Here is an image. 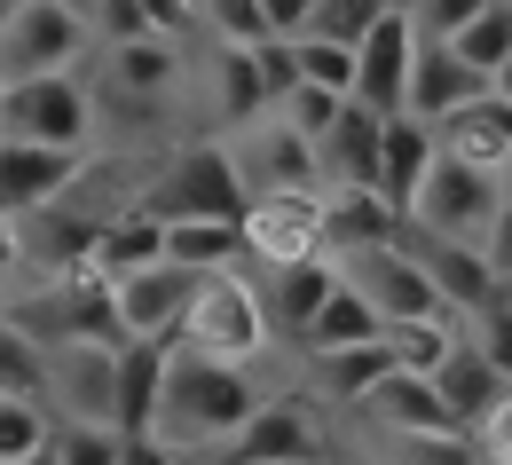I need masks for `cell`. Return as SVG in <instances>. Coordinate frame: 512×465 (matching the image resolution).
Returning <instances> with one entry per match:
<instances>
[{
  "label": "cell",
  "instance_id": "6da1fadb",
  "mask_svg": "<svg viewBox=\"0 0 512 465\" xmlns=\"http://www.w3.org/2000/svg\"><path fill=\"white\" fill-rule=\"evenodd\" d=\"M268 402V387L253 379V363H221V355H197L174 347V371H166V402H158V434L182 465H213Z\"/></svg>",
  "mask_w": 512,
  "mask_h": 465
},
{
  "label": "cell",
  "instance_id": "7a4b0ae2",
  "mask_svg": "<svg viewBox=\"0 0 512 465\" xmlns=\"http://www.w3.org/2000/svg\"><path fill=\"white\" fill-rule=\"evenodd\" d=\"M245 166L229 142H174L158 166H142V213L158 221H245Z\"/></svg>",
  "mask_w": 512,
  "mask_h": 465
},
{
  "label": "cell",
  "instance_id": "3957f363",
  "mask_svg": "<svg viewBox=\"0 0 512 465\" xmlns=\"http://www.w3.org/2000/svg\"><path fill=\"white\" fill-rule=\"evenodd\" d=\"M197 71L182 56V40H166V32H150V40H103L95 48V103H103V119L119 111L134 127H158L174 103H182V87H190Z\"/></svg>",
  "mask_w": 512,
  "mask_h": 465
},
{
  "label": "cell",
  "instance_id": "277c9868",
  "mask_svg": "<svg viewBox=\"0 0 512 465\" xmlns=\"http://www.w3.org/2000/svg\"><path fill=\"white\" fill-rule=\"evenodd\" d=\"M182 347L221 355V363H260V355L276 347V316H268L260 276H245V268H213V276H197V300H190V324H182Z\"/></svg>",
  "mask_w": 512,
  "mask_h": 465
},
{
  "label": "cell",
  "instance_id": "5b68a950",
  "mask_svg": "<svg viewBox=\"0 0 512 465\" xmlns=\"http://www.w3.org/2000/svg\"><path fill=\"white\" fill-rule=\"evenodd\" d=\"M0 134H8V142H48V150H95V134H103V103H95V87H87L79 71L8 79Z\"/></svg>",
  "mask_w": 512,
  "mask_h": 465
},
{
  "label": "cell",
  "instance_id": "8992f818",
  "mask_svg": "<svg viewBox=\"0 0 512 465\" xmlns=\"http://www.w3.org/2000/svg\"><path fill=\"white\" fill-rule=\"evenodd\" d=\"M497 205H505V174H489V166L449 158V150H442V166H434V174H426V190H418L410 229H418V237H434V245H481V253H489Z\"/></svg>",
  "mask_w": 512,
  "mask_h": 465
},
{
  "label": "cell",
  "instance_id": "52a82bcc",
  "mask_svg": "<svg viewBox=\"0 0 512 465\" xmlns=\"http://www.w3.org/2000/svg\"><path fill=\"white\" fill-rule=\"evenodd\" d=\"M213 465H331V434H323V402L316 395H276L253 410V426L221 450Z\"/></svg>",
  "mask_w": 512,
  "mask_h": 465
},
{
  "label": "cell",
  "instance_id": "ba28073f",
  "mask_svg": "<svg viewBox=\"0 0 512 465\" xmlns=\"http://www.w3.org/2000/svg\"><path fill=\"white\" fill-rule=\"evenodd\" d=\"M103 229L111 221H95L87 205H32V213H16V245H24V284H64V276H103L95 253H103Z\"/></svg>",
  "mask_w": 512,
  "mask_h": 465
},
{
  "label": "cell",
  "instance_id": "9c48e42d",
  "mask_svg": "<svg viewBox=\"0 0 512 465\" xmlns=\"http://www.w3.org/2000/svg\"><path fill=\"white\" fill-rule=\"evenodd\" d=\"M339 276H347V284L386 316V332H394V324H434V316H449L442 284H434L426 261L410 253V237H402V245H379V253H347Z\"/></svg>",
  "mask_w": 512,
  "mask_h": 465
},
{
  "label": "cell",
  "instance_id": "30bf717a",
  "mask_svg": "<svg viewBox=\"0 0 512 465\" xmlns=\"http://www.w3.org/2000/svg\"><path fill=\"white\" fill-rule=\"evenodd\" d=\"M229 150H237V166H245V190L253 198H323V150L308 134H292L276 111L245 134H221Z\"/></svg>",
  "mask_w": 512,
  "mask_h": 465
},
{
  "label": "cell",
  "instance_id": "8fae6325",
  "mask_svg": "<svg viewBox=\"0 0 512 465\" xmlns=\"http://www.w3.org/2000/svg\"><path fill=\"white\" fill-rule=\"evenodd\" d=\"M119 355L127 347H95V339L48 347V410H56V426H119Z\"/></svg>",
  "mask_w": 512,
  "mask_h": 465
},
{
  "label": "cell",
  "instance_id": "7c38bea8",
  "mask_svg": "<svg viewBox=\"0 0 512 465\" xmlns=\"http://www.w3.org/2000/svg\"><path fill=\"white\" fill-rule=\"evenodd\" d=\"M87 40H95V24L64 8V0H24L16 8V24L0 32V79H40V71H71L87 56Z\"/></svg>",
  "mask_w": 512,
  "mask_h": 465
},
{
  "label": "cell",
  "instance_id": "4fadbf2b",
  "mask_svg": "<svg viewBox=\"0 0 512 465\" xmlns=\"http://www.w3.org/2000/svg\"><path fill=\"white\" fill-rule=\"evenodd\" d=\"M237 229H245V268L253 276H276V268H292V261L331 253L323 245V198H253Z\"/></svg>",
  "mask_w": 512,
  "mask_h": 465
},
{
  "label": "cell",
  "instance_id": "5bb4252c",
  "mask_svg": "<svg viewBox=\"0 0 512 465\" xmlns=\"http://www.w3.org/2000/svg\"><path fill=\"white\" fill-rule=\"evenodd\" d=\"M197 95H205L213 134H245L276 111V87H268V71H260V48H221V40H213L205 71H197Z\"/></svg>",
  "mask_w": 512,
  "mask_h": 465
},
{
  "label": "cell",
  "instance_id": "9a60e30c",
  "mask_svg": "<svg viewBox=\"0 0 512 465\" xmlns=\"http://www.w3.org/2000/svg\"><path fill=\"white\" fill-rule=\"evenodd\" d=\"M190 300H197V268H134L119 276V324L127 339H158V347H182V324H190Z\"/></svg>",
  "mask_w": 512,
  "mask_h": 465
},
{
  "label": "cell",
  "instance_id": "2e32d148",
  "mask_svg": "<svg viewBox=\"0 0 512 465\" xmlns=\"http://www.w3.org/2000/svg\"><path fill=\"white\" fill-rule=\"evenodd\" d=\"M95 150H48V142H8L0 134V213H32V205H56L87 182Z\"/></svg>",
  "mask_w": 512,
  "mask_h": 465
},
{
  "label": "cell",
  "instance_id": "e0dca14e",
  "mask_svg": "<svg viewBox=\"0 0 512 465\" xmlns=\"http://www.w3.org/2000/svg\"><path fill=\"white\" fill-rule=\"evenodd\" d=\"M418 16L410 8H394L379 32L363 40V71H355V103H371L379 119H402L410 111V71H418Z\"/></svg>",
  "mask_w": 512,
  "mask_h": 465
},
{
  "label": "cell",
  "instance_id": "ac0fdd59",
  "mask_svg": "<svg viewBox=\"0 0 512 465\" xmlns=\"http://www.w3.org/2000/svg\"><path fill=\"white\" fill-rule=\"evenodd\" d=\"M394 371H402V363H394L386 339H371V347H339V355H300V387H308L323 410H363Z\"/></svg>",
  "mask_w": 512,
  "mask_h": 465
},
{
  "label": "cell",
  "instance_id": "d6986e66",
  "mask_svg": "<svg viewBox=\"0 0 512 465\" xmlns=\"http://www.w3.org/2000/svg\"><path fill=\"white\" fill-rule=\"evenodd\" d=\"M489 95V79L457 56V40H418V71H410V119H426V127H442V119H457L465 103H481Z\"/></svg>",
  "mask_w": 512,
  "mask_h": 465
},
{
  "label": "cell",
  "instance_id": "ffe728a7",
  "mask_svg": "<svg viewBox=\"0 0 512 465\" xmlns=\"http://www.w3.org/2000/svg\"><path fill=\"white\" fill-rule=\"evenodd\" d=\"M434 387H442L449 418H457L465 434H489V426H497V410L512 402V379L481 355V347H473V339H457V355L434 371Z\"/></svg>",
  "mask_w": 512,
  "mask_h": 465
},
{
  "label": "cell",
  "instance_id": "44dd1931",
  "mask_svg": "<svg viewBox=\"0 0 512 465\" xmlns=\"http://www.w3.org/2000/svg\"><path fill=\"white\" fill-rule=\"evenodd\" d=\"M442 166V127H426V119H386V150H379V198L410 221L418 213V190H426V174Z\"/></svg>",
  "mask_w": 512,
  "mask_h": 465
},
{
  "label": "cell",
  "instance_id": "7402d4cb",
  "mask_svg": "<svg viewBox=\"0 0 512 465\" xmlns=\"http://www.w3.org/2000/svg\"><path fill=\"white\" fill-rule=\"evenodd\" d=\"M402 237H410V221L379 190H323V245H331V261L379 253V245H402Z\"/></svg>",
  "mask_w": 512,
  "mask_h": 465
},
{
  "label": "cell",
  "instance_id": "603a6c76",
  "mask_svg": "<svg viewBox=\"0 0 512 465\" xmlns=\"http://www.w3.org/2000/svg\"><path fill=\"white\" fill-rule=\"evenodd\" d=\"M323 150V190H379V150H386V119L371 103H347L339 127L316 142Z\"/></svg>",
  "mask_w": 512,
  "mask_h": 465
},
{
  "label": "cell",
  "instance_id": "cb8c5ba5",
  "mask_svg": "<svg viewBox=\"0 0 512 465\" xmlns=\"http://www.w3.org/2000/svg\"><path fill=\"white\" fill-rule=\"evenodd\" d=\"M410 253H418V261H426V276L442 284L449 316H481V308L505 292V276L489 268V253H481V245H434V237H418V229H410Z\"/></svg>",
  "mask_w": 512,
  "mask_h": 465
},
{
  "label": "cell",
  "instance_id": "d4e9b609",
  "mask_svg": "<svg viewBox=\"0 0 512 465\" xmlns=\"http://www.w3.org/2000/svg\"><path fill=\"white\" fill-rule=\"evenodd\" d=\"M260 292H268L276 339H292V347H300V332L323 316V300L339 292V261H331V253H316V261H292V268H276V276H260Z\"/></svg>",
  "mask_w": 512,
  "mask_h": 465
},
{
  "label": "cell",
  "instance_id": "484cf974",
  "mask_svg": "<svg viewBox=\"0 0 512 465\" xmlns=\"http://www.w3.org/2000/svg\"><path fill=\"white\" fill-rule=\"evenodd\" d=\"M355 426H371V434H442V426H457L449 418V402L434 379H418V371H394L379 395L355 410Z\"/></svg>",
  "mask_w": 512,
  "mask_h": 465
},
{
  "label": "cell",
  "instance_id": "4316f807",
  "mask_svg": "<svg viewBox=\"0 0 512 465\" xmlns=\"http://www.w3.org/2000/svg\"><path fill=\"white\" fill-rule=\"evenodd\" d=\"M166 371H174V347H158V339H134L127 355H119V434H127V442H150V434H158Z\"/></svg>",
  "mask_w": 512,
  "mask_h": 465
},
{
  "label": "cell",
  "instance_id": "83f0119b",
  "mask_svg": "<svg viewBox=\"0 0 512 465\" xmlns=\"http://www.w3.org/2000/svg\"><path fill=\"white\" fill-rule=\"evenodd\" d=\"M442 150L489 166V174H512V103L497 95V87H489L481 103H465L457 119H442Z\"/></svg>",
  "mask_w": 512,
  "mask_h": 465
},
{
  "label": "cell",
  "instance_id": "f1b7e54d",
  "mask_svg": "<svg viewBox=\"0 0 512 465\" xmlns=\"http://www.w3.org/2000/svg\"><path fill=\"white\" fill-rule=\"evenodd\" d=\"M371 339H386V316L355 292V284H347V276H339V292L323 300V316L300 332L292 355H339V347H371Z\"/></svg>",
  "mask_w": 512,
  "mask_h": 465
},
{
  "label": "cell",
  "instance_id": "f546056e",
  "mask_svg": "<svg viewBox=\"0 0 512 465\" xmlns=\"http://www.w3.org/2000/svg\"><path fill=\"white\" fill-rule=\"evenodd\" d=\"M166 261L174 268H245V229L237 221H166Z\"/></svg>",
  "mask_w": 512,
  "mask_h": 465
},
{
  "label": "cell",
  "instance_id": "4dcf8cb0",
  "mask_svg": "<svg viewBox=\"0 0 512 465\" xmlns=\"http://www.w3.org/2000/svg\"><path fill=\"white\" fill-rule=\"evenodd\" d=\"M371 442H379V465H489V442L465 434V426H442V434H371Z\"/></svg>",
  "mask_w": 512,
  "mask_h": 465
},
{
  "label": "cell",
  "instance_id": "1f68e13d",
  "mask_svg": "<svg viewBox=\"0 0 512 465\" xmlns=\"http://www.w3.org/2000/svg\"><path fill=\"white\" fill-rule=\"evenodd\" d=\"M158 261H166V221H158V213H142V205H134V213H119V221L103 229L95 268H103L111 284H119V276H134V268H158Z\"/></svg>",
  "mask_w": 512,
  "mask_h": 465
},
{
  "label": "cell",
  "instance_id": "d6a6232c",
  "mask_svg": "<svg viewBox=\"0 0 512 465\" xmlns=\"http://www.w3.org/2000/svg\"><path fill=\"white\" fill-rule=\"evenodd\" d=\"M0 395H32V402H48V347L24 332L8 308H0Z\"/></svg>",
  "mask_w": 512,
  "mask_h": 465
},
{
  "label": "cell",
  "instance_id": "836d02e7",
  "mask_svg": "<svg viewBox=\"0 0 512 465\" xmlns=\"http://www.w3.org/2000/svg\"><path fill=\"white\" fill-rule=\"evenodd\" d=\"M386 16H394V0H323L308 40H331V48H355V56H363V40L379 32Z\"/></svg>",
  "mask_w": 512,
  "mask_h": 465
},
{
  "label": "cell",
  "instance_id": "e575fe53",
  "mask_svg": "<svg viewBox=\"0 0 512 465\" xmlns=\"http://www.w3.org/2000/svg\"><path fill=\"white\" fill-rule=\"evenodd\" d=\"M457 56L481 71V79H497V71L512 64V0H497V8H481L465 32H457Z\"/></svg>",
  "mask_w": 512,
  "mask_h": 465
},
{
  "label": "cell",
  "instance_id": "d590c367",
  "mask_svg": "<svg viewBox=\"0 0 512 465\" xmlns=\"http://www.w3.org/2000/svg\"><path fill=\"white\" fill-rule=\"evenodd\" d=\"M197 32H205V40H221V48H268V40H276V24H268V8H260V0H205Z\"/></svg>",
  "mask_w": 512,
  "mask_h": 465
},
{
  "label": "cell",
  "instance_id": "8d00e7d4",
  "mask_svg": "<svg viewBox=\"0 0 512 465\" xmlns=\"http://www.w3.org/2000/svg\"><path fill=\"white\" fill-rule=\"evenodd\" d=\"M56 442V410L32 395H0V458H32Z\"/></svg>",
  "mask_w": 512,
  "mask_h": 465
},
{
  "label": "cell",
  "instance_id": "74e56055",
  "mask_svg": "<svg viewBox=\"0 0 512 465\" xmlns=\"http://www.w3.org/2000/svg\"><path fill=\"white\" fill-rule=\"evenodd\" d=\"M347 103H355V95H331V87H308V79H300V87L276 103V119H284L292 134H308V142H323V134L339 127V111H347Z\"/></svg>",
  "mask_w": 512,
  "mask_h": 465
},
{
  "label": "cell",
  "instance_id": "f35d334b",
  "mask_svg": "<svg viewBox=\"0 0 512 465\" xmlns=\"http://www.w3.org/2000/svg\"><path fill=\"white\" fill-rule=\"evenodd\" d=\"M292 48H300V79H308V87L355 95V71H363V56H355V48H331V40H292Z\"/></svg>",
  "mask_w": 512,
  "mask_h": 465
},
{
  "label": "cell",
  "instance_id": "ab89813d",
  "mask_svg": "<svg viewBox=\"0 0 512 465\" xmlns=\"http://www.w3.org/2000/svg\"><path fill=\"white\" fill-rule=\"evenodd\" d=\"M56 458L64 465H119L127 458V434L119 426H56Z\"/></svg>",
  "mask_w": 512,
  "mask_h": 465
},
{
  "label": "cell",
  "instance_id": "60d3db41",
  "mask_svg": "<svg viewBox=\"0 0 512 465\" xmlns=\"http://www.w3.org/2000/svg\"><path fill=\"white\" fill-rule=\"evenodd\" d=\"M465 339H473V347H481V355L512 379V308H505V292H497L481 316H465Z\"/></svg>",
  "mask_w": 512,
  "mask_h": 465
},
{
  "label": "cell",
  "instance_id": "b9f144b4",
  "mask_svg": "<svg viewBox=\"0 0 512 465\" xmlns=\"http://www.w3.org/2000/svg\"><path fill=\"white\" fill-rule=\"evenodd\" d=\"M150 32H158L150 0H103V8H95V48H103V40H150ZM166 40H174V32H166Z\"/></svg>",
  "mask_w": 512,
  "mask_h": 465
},
{
  "label": "cell",
  "instance_id": "7bdbcfd3",
  "mask_svg": "<svg viewBox=\"0 0 512 465\" xmlns=\"http://www.w3.org/2000/svg\"><path fill=\"white\" fill-rule=\"evenodd\" d=\"M481 8H497V0H418L410 16H418V32H434V40H457Z\"/></svg>",
  "mask_w": 512,
  "mask_h": 465
},
{
  "label": "cell",
  "instance_id": "ee69618b",
  "mask_svg": "<svg viewBox=\"0 0 512 465\" xmlns=\"http://www.w3.org/2000/svg\"><path fill=\"white\" fill-rule=\"evenodd\" d=\"M24 292V245H16V213H0V308Z\"/></svg>",
  "mask_w": 512,
  "mask_h": 465
},
{
  "label": "cell",
  "instance_id": "f6af8a7d",
  "mask_svg": "<svg viewBox=\"0 0 512 465\" xmlns=\"http://www.w3.org/2000/svg\"><path fill=\"white\" fill-rule=\"evenodd\" d=\"M268 8V24H276V40H308V24H316L323 0H260Z\"/></svg>",
  "mask_w": 512,
  "mask_h": 465
},
{
  "label": "cell",
  "instance_id": "bcb514c9",
  "mask_svg": "<svg viewBox=\"0 0 512 465\" xmlns=\"http://www.w3.org/2000/svg\"><path fill=\"white\" fill-rule=\"evenodd\" d=\"M489 268L512 276V174H505V205H497V229H489Z\"/></svg>",
  "mask_w": 512,
  "mask_h": 465
},
{
  "label": "cell",
  "instance_id": "7dc6e473",
  "mask_svg": "<svg viewBox=\"0 0 512 465\" xmlns=\"http://www.w3.org/2000/svg\"><path fill=\"white\" fill-rule=\"evenodd\" d=\"M481 442H489V458H505V465H512V402H505V410H497V426H489Z\"/></svg>",
  "mask_w": 512,
  "mask_h": 465
},
{
  "label": "cell",
  "instance_id": "c3c4849f",
  "mask_svg": "<svg viewBox=\"0 0 512 465\" xmlns=\"http://www.w3.org/2000/svg\"><path fill=\"white\" fill-rule=\"evenodd\" d=\"M119 465H182V458H174L166 442H127V458H119Z\"/></svg>",
  "mask_w": 512,
  "mask_h": 465
},
{
  "label": "cell",
  "instance_id": "681fc988",
  "mask_svg": "<svg viewBox=\"0 0 512 465\" xmlns=\"http://www.w3.org/2000/svg\"><path fill=\"white\" fill-rule=\"evenodd\" d=\"M0 465H64V458H56V442H48V450H32V458H0Z\"/></svg>",
  "mask_w": 512,
  "mask_h": 465
},
{
  "label": "cell",
  "instance_id": "f907efd6",
  "mask_svg": "<svg viewBox=\"0 0 512 465\" xmlns=\"http://www.w3.org/2000/svg\"><path fill=\"white\" fill-rule=\"evenodd\" d=\"M489 87H497V95H505V103H512V64H505V71H497V79H489Z\"/></svg>",
  "mask_w": 512,
  "mask_h": 465
},
{
  "label": "cell",
  "instance_id": "816d5d0a",
  "mask_svg": "<svg viewBox=\"0 0 512 465\" xmlns=\"http://www.w3.org/2000/svg\"><path fill=\"white\" fill-rule=\"evenodd\" d=\"M16 8H24V0H0V32H8V24H16Z\"/></svg>",
  "mask_w": 512,
  "mask_h": 465
},
{
  "label": "cell",
  "instance_id": "f5cc1de1",
  "mask_svg": "<svg viewBox=\"0 0 512 465\" xmlns=\"http://www.w3.org/2000/svg\"><path fill=\"white\" fill-rule=\"evenodd\" d=\"M64 8H79V16H87V24H95V8H103V0H64Z\"/></svg>",
  "mask_w": 512,
  "mask_h": 465
},
{
  "label": "cell",
  "instance_id": "db71d44e",
  "mask_svg": "<svg viewBox=\"0 0 512 465\" xmlns=\"http://www.w3.org/2000/svg\"><path fill=\"white\" fill-rule=\"evenodd\" d=\"M182 8H190V16H205V0H182Z\"/></svg>",
  "mask_w": 512,
  "mask_h": 465
},
{
  "label": "cell",
  "instance_id": "11a10c76",
  "mask_svg": "<svg viewBox=\"0 0 512 465\" xmlns=\"http://www.w3.org/2000/svg\"><path fill=\"white\" fill-rule=\"evenodd\" d=\"M505 308H512V276H505Z\"/></svg>",
  "mask_w": 512,
  "mask_h": 465
},
{
  "label": "cell",
  "instance_id": "9f6ffc18",
  "mask_svg": "<svg viewBox=\"0 0 512 465\" xmlns=\"http://www.w3.org/2000/svg\"><path fill=\"white\" fill-rule=\"evenodd\" d=\"M0 103H8V79H0Z\"/></svg>",
  "mask_w": 512,
  "mask_h": 465
}]
</instances>
